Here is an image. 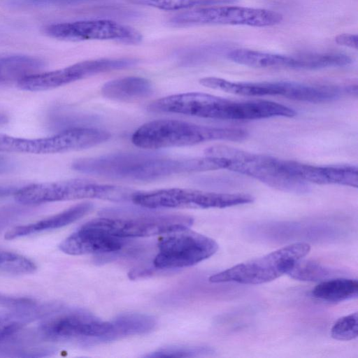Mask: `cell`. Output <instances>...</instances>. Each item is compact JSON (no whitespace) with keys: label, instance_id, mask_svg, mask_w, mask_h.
<instances>
[{"label":"cell","instance_id":"6da1fadb","mask_svg":"<svg viewBox=\"0 0 358 358\" xmlns=\"http://www.w3.org/2000/svg\"><path fill=\"white\" fill-rule=\"evenodd\" d=\"M72 168L80 173L107 178L150 182L182 173L222 169L213 156L172 159L148 153H114L78 159Z\"/></svg>","mask_w":358,"mask_h":358},{"label":"cell","instance_id":"7a4b0ae2","mask_svg":"<svg viewBox=\"0 0 358 358\" xmlns=\"http://www.w3.org/2000/svg\"><path fill=\"white\" fill-rule=\"evenodd\" d=\"M248 136L243 129L198 125L176 120H157L137 129L132 143L145 149H159L196 145L208 141H240Z\"/></svg>","mask_w":358,"mask_h":358},{"label":"cell","instance_id":"3957f363","mask_svg":"<svg viewBox=\"0 0 358 358\" xmlns=\"http://www.w3.org/2000/svg\"><path fill=\"white\" fill-rule=\"evenodd\" d=\"M206 155L223 159L225 169L253 178L278 190L296 194L309 192L308 183L289 175L284 170L282 159L224 145L208 148Z\"/></svg>","mask_w":358,"mask_h":358},{"label":"cell","instance_id":"277c9868","mask_svg":"<svg viewBox=\"0 0 358 358\" xmlns=\"http://www.w3.org/2000/svg\"><path fill=\"white\" fill-rule=\"evenodd\" d=\"M136 191L84 179L41 182L20 187L14 196L19 203L36 205L49 202L97 199L110 201H131Z\"/></svg>","mask_w":358,"mask_h":358},{"label":"cell","instance_id":"5b68a950","mask_svg":"<svg viewBox=\"0 0 358 358\" xmlns=\"http://www.w3.org/2000/svg\"><path fill=\"white\" fill-rule=\"evenodd\" d=\"M310 250V245L307 243H292L217 273L209 278V281L245 285L266 283L287 273L295 262L306 256Z\"/></svg>","mask_w":358,"mask_h":358},{"label":"cell","instance_id":"8992f818","mask_svg":"<svg viewBox=\"0 0 358 358\" xmlns=\"http://www.w3.org/2000/svg\"><path fill=\"white\" fill-rule=\"evenodd\" d=\"M131 201L141 207L157 208H223L252 203L254 197L242 193H218L185 188L136 192Z\"/></svg>","mask_w":358,"mask_h":358},{"label":"cell","instance_id":"52a82bcc","mask_svg":"<svg viewBox=\"0 0 358 358\" xmlns=\"http://www.w3.org/2000/svg\"><path fill=\"white\" fill-rule=\"evenodd\" d=\"M107 131L88 127L63 130L44 138H25L0 134V152L53 154L87 149L106 142Z\"/></svg>","mask_w":358,"mask_h":358},{"label":"cell","instance_id":"ba28073f","mask_svg":"<svg viewBox=\"0 0 358 358\" xmlns=\"http://www.w3.org/2000/svg\"><path fill=\"white\" fill-rule=\"evenodd\" d=\"M282 15L276 11L249 7L215 5L178 13L167 22L170 27L201 25H244L272 27L280 23Z\"/></svg>","mask_w":358,"mask_h":358},{"label":"cell","instance_id":"9c48e42d","mask_svg":"<svg viewBox=\"0 0 358 358\" xmlns=\"http://www.w3.org/2000/svg\"><path fill=\"white\" fill-rule=\"evenodd\" d=\"M157 247L154 266L171 269L195 265L213 256L219 245L214 239L188 228L164 234Z\"/></svg>","mask_w":358,"mask_h":358},{"label":"cell","instance_id":"30bf717a","mask_svg":"<svg viewBox=\"0 0 358 358\" xmlns=\"http://www.w3.org/2000/svg\"><path fill=\"white\" fill-rule=\"evenodd\" d=\"M194 222L185 215H148L131 217H99L85 224L111 236L124 238L164 235L188 229Z\"/></svg>","mask_w":358,"mask_h":358},{"label":"cell","instance_id":"8fae6325","mask_svg":"<svg viewBox=\"0 0 358 358\" xmlns=\"http://www.w3.org/2000/svg\"><path fill=\"white\" fill-rule=\"evenodd\" d=\"M112 327L110 321H103L82 310H71L43 321L38 330L48 340L104 342Z\"/></svg>","mask_w":358,"mask_h":358},{"label":"cell","instance_id":"7c38bea8","mask_svg":"<svg viewBox=\"0 0 358 358\" xmlns=\"http://www.w3.org/2000/svg\"><path fill=\"white\" fill-rule=\"evenodd\" d=\"M132 59H97L78 62L49 72L36 73L21 80L17 86L26 91L55 89L98 73L133 66Z\"/></svg>","mask_w":358,"mask_h":358},{"label":"cell","instance_id":"4fadbf2b","mask_svg":"<svg viewBox=\"0 0 358 358\" xmlns=\"http://www.w3.org/2000/svg\"><path fill=\"white\" fill-rule=\"evenodd\" d=\"M49 36L65 41L110 40L138 44L143 40L136 29L110 20H81L52 24L45 27Z\"/></svg>","mask_w":358,"mask_h":358},{"label":"cell","instance_id":"5bb4252c","mask_svg":"<svg viewBox=\"0 0 358 358\" xmlns=\"http://www.w3.org/2000/svg\"><path fill=\"white\" fill-rule=\"evenodd\" d=\"M199 83L208 88L244 96H280L303 101L308 94L306 84L296 82H234L210 76L201 78Z\"/></svg>","mask_w":358,"mask_h":358},{"label":"cell","instance_id":"9a60e30c","mask_svg":"<svg viewBox=\"0 0 358 358\" xmlns=\"http://www.w3.org/2000/svg\"><path fill=\"white\" fill-rule=\"evenodd\" d=\"M282 167L289 175L306 183L342 185L355 188L358 185L357 166H317L282 159Z\"/></svg>","mask_w":358,"mask_h":358},{"label":"cell","instance_id":"2e32d148","mask_svg":"<svg viewBox=\"0 0 358 358\" xmlns=\"http://www.w3.org/2000/svg\"><path fill=\"white\" fill-rule=\"evenodd\" d=\"M124 244L123 238L83 224L62 241L59 248L67 255H83L117 252Z\"/></svg>","mask_w":358,"mask_h":358},{"label":"cell","instance_id":"e0dca14e","mask_svg":"<svg viewBox=\"0 0 358 358\" xmlns=\"http://www.w3.org/2000/svg\"><path fill=\"white\" fill-rule=\"evenodd\" d=\"M92 207V203L90 202L78 203L48 218L29 224L15 227L5 234V238L13 240L65 227L87 214Z\"/></svg>","mask_w":358,"mask_h":358},{"label":"cell","instance_id":"ac0fdd59","mask_svg":"<svg viewBox=\"0 0 358 358\" xmlns=\"http://www.w3.org/2000/svg\"><path fill=\"white\" fill-rule=\"evenodd\" d=\"M153 87L146 78L129 76L110 80L101 88L103 96L119 101H133L150 96Z\"/></svg>","mask_w":358,"mask_h":358},{"label":"cell","instance_id":"d6986e66","mask_svg":"<svg viewBox=\"0 0 358 358\" xmlns=\"http://www.w3.org/2000/svg\"><path fill=\"white\" fill-rule=\"evenodd\" d=\"M45 66L39 58L28 55L0 57V87L9 86L38 73Z\"/></svg>","mask_w":358,"mask_h":358},{"label":"cell","instance_id":"ffe728a7","mask_svg":"<svg viewBox=\"0 0 358 358\" xmlns=\"http://www.w3.org/2000/svg\"><path fill=\"white\" fill-rule=\"evenodd\" d=\"M110 322L112 327L105 338V342L147 334L152 331L157 325V320L153 316L134 313L121 314Z\"/></svg>","mask_w":358,"mask_h":358},{"label":"cell","instance_id":"44dd1931","mask_svg":"<svg viewBox=\"0 0 358 358\" xmlns=\"http://www.w3.org/2000/svg\"><path fill=\"white\" fill-rule=\"evenodd\" d=\"M227 58L238 64L257 69H289L290 56L238 48L229 51Z\"/></svg>","mask_w":358,"mask_h":358},{"label":"cell","instance_id":"7402d4cb","mask_svg":"<svg viewBox=\"0 0 358 358\" xmlns=\"http://www.w3.org/2000/svg\"><path fill=\"white\" fill-rule=\"evenodd\" d=\"M44 306L38 304L22 308L0 310V343L16 334L27 324L46 313Z\"/></svg>","mask_w":358,"mask_h":358},{"label":"cell","instance_id":"603a6c76","mask_svg":"<svg viewBox=\"0 0 358 358\" xmlns=\"http://www.w3.org/2000/svg\"><path fill=\"white\" fill-rule=\"evenodd\" d=\"M357 280L343 278L323 280L312 291L316 299L327 302H341L352 299L357 297Z\"/></svg>","mask_w":358,"mask_h":358},{"label":"cell","instance_id":"cb8c5ba5","mask_svg":"<svg viewBox=\"0 0 358 358\" xmlns=\"http://www.w3.org/2000/svg\"><path fill=\"white\" fill-rule=\"evenodd\" d=\"M298 69L313 70L348 66L350 57L338 52H308L296 55Z\"/></svg>","mask_w":358,"mask_h":358},{"label":"cell","instance_id":"d4e9b609","mask_svg":"<svg viewBox=\"0 0 358 358\" xmlns=\"http://www.w3.org/2000/svg\"><path fill=\"white\" fill-rule=\"evenodd\" d=\"M132 3L164 10H178L200 6L225 5L238 0H127Z\"/></svg>","mask_w":358,"mask_h":358},{"label":"cell","instance_id":"484cf974","mask_svg":"<svg viewBox=\"0 0 358 358\" xmlns=\"http://www.w3.org/2000/svg\"><path fill=\"white\" fill-rule=\"evenodd\" d=\"M287 274L295 280L318 281L329 276L330 271L318 262L301 259L295 262Z\"/></svg>","mask_w":358,"mask_h":358},{"label":"cell","instance_id":"4316f807","mask_svg":"<svg viewBox=\"0 0 358 358\" xmlns=\"http://www.w3.org/2000/svg\"><path fill=\"white\" fill-rule=\"evenodd\" d=\"M0 270L13 274H29L36 270V266L22 255L0 250Z\"/></svg>","mask_w":358,"mask_h":358},{"label":"cell","instance_id":"83f0119b","mask_svg":"<svg viewBox=\"0 0 358 358\" xmlns=\"http://www.w3.org/2000/svg\"><path fill=\"white\" fill-rule=\"evenodd\" d=\"M214 352L206 346L171 345L150 352L145 357H195L207 356Z\"/></svg>","mask_w":358,"mask_h":358},{"label":"cell","instance_id":"f1b7e54d","mask_svg":"<svg viewBox=\"0 0 358 358\" xmlns=\"http://www.w3.org/2000/svg\"><path fill=\"white\" fill-rule=\"evenodd\" d=\"M357 312L339 318L331 329L333 338L339 341H350L357 337Z\"/></svg>","mask_w":358,"mask_h":358},{"label":"cell","instance_id":"f546056e","mask_svg":"<svg viewBox=\"0 0 358 358\" xmlns=\"http://www.w3.org/2000/svg\"><path fill=\"white\" fill-rule=\"evenodd\" d=\"M335 42L342 46L353 49L358 48V37L356 34H341L335 38Z\"/></svg>","mask_w":358,"mask_h":358},{"label":"cell","instance_id":"4dcf8cb0","mask_svg":"<svg viewBox=\"0 0 358 358\" xmlns=\"http://www.w3.org/2000/svg\"><path fill=\"white\" fill-rule=\"evenodd\" d=\"M13 166L14 164L10 159L0 155V173L10 171Z\"/></svg>","mask_w":358,"mask_h":358},{"label":"cell","instance_id":"1f68e13d","mask_svg":"<svg viewBox=\"0 0 358 358\" xmlns=\"http://www.w3.org/2000/svg\"><path fill=\"white\" fill-rule=\"evenodd\" d=\"M19 187L15 186H0V198L15 195Z\"/></svg>","mask_w":358,"mask_h":358},{"label":"cell","instance_id":"d6a6232c","mask_svg":"<svg viewBox=\"0 0 358 358\" xmlns=\"http://www.w3.org/2000/svg\"><path fill=\"white\" fill-rule=\"evenodd\" d=\"M8 121V118L4 113H0V126L6 124Z\"/></svg>","mask_w":358,"mask_h":358}]
</instances>
